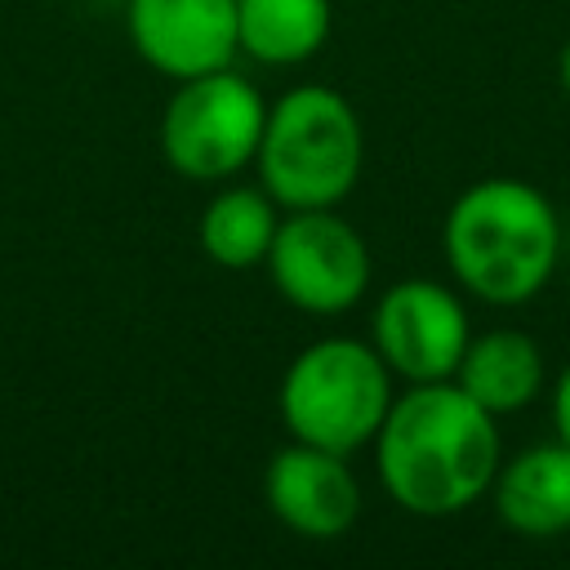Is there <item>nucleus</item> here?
<instances>
[{"instance_id":"nucleus-1","label":"nucleus","mask_w":570,"mask_h":570,"mask_svg":"<svg viewBox=\"0 0 570 570\" xmlns=\"http://www.w3.org/2000/svg\"><path fill=\"white\" fill-rule=\"evenodd\" d=\"M383 490L419 517H450L472 508L499 472V428L459 383H410L392 396L374 436Z\"/></svg>"},{"instance_id":"nucleus-2","label":"nucleus","mask_w":570,"mask_h":570,"mask_svg":"<svg viewBox=\"0 0 570 570\" xmlns=\"http://www.w3.org/2000/svg\"><path fill=\"white\" fill-rule=\"evenodd\" d=\"M445 263L454 281L512 307L534 298L561 258V218L552 200L521 178H481L445 214Z\"/></svg>"},{"instance_id":"nucleus-3","label":"nucleus","mask_w":570,"mask_h":570,"mask_svg":"<svg viewBox=\"0 0 570 570\" xmlns=\"http://www.w3.org/2000/svg\"><path fill=\"white\" fill-rule=\"evenodd\" d=\"M254 160L276 205L330 209L361 178V160H365L361 120L338 89L298 85L276 107H267V125Z\"/></svg>"},{"instance_id":"nucleus-4","label":"nucleus","mask_w":570,"mask_h":570,"mask_svg":"<svg viewBox=\"0 0 570 570\" xmlns=\"http://www.w3.org/2000/svg\"><path fill=\"white\" fill-rule=\"evenodd\" d=\"M392 405L387 361L356 338H321L303 347L281 379V419L294 441L352 454L370 445Z\"/></svg>"},{"instance_id":"nucleus-5","label":"nucleus","mask_w":570,"mask_h":570,"mask_svg":"<svg viewBox=\"0 0 570 570\" xmlns=\"http://www.w3.org/2000/svg\"><path fill=\"white\" fill-rule=\"evenodd\" d=\"M263 125H267L263 94L245 76L218 67L178 80V94L160 116V151L183 178L196 183L232 178L258 156Z\"/></svg>"},{"instance_id":"nucleus-6","label":"nucleus","mask_w":570,"mask_h":570,"mask_svg":"<svg viewBox=\"0 0 570 570\" xmlns=\"http://www.w3.org/2000/svg\"><path fill=\"white\" fill-rule=\"evenodd\" d=\"M267 272L281 298L303 312H347L370 285V249L352 223L330 209H294L281 218Z\"/></svg>"},{"instance_id":"nucleus-7","label":"nucleus","mask_w":570,"mask_h":570,"mask_svg":"<svg viewBox=\"0 0 570 570\" xmlns=\"http://www.w3.org/2000/svg\"><path fill=\"white\" fill-rule=\"evenodd\" d=\"M468 338L463 303L436 281H396L374 307V352L410 383L454 379Z\"/></svg>"},{"instance_id":"nucleus-8","label":"nucleus","mask_w":570,"mask_h":570,"mask_svg":"<svg viewBox=\"0 0 570 570\" xmlns=\"http://www.w3.org/2000/svg\"><path fill=\"white\" fill-rule=\"evenodd\" d=\"M134 49L169 80L218 71L236 58V0H129Z\"/></svg>"},{"instance_id":"nucleus-9","label":"nucleus","mask_w":570,"mask_h":570,"mask_svg":"<svg viewBox=\"0 0 570 570\" xmlns=\"http://www.w3.org/2000/svg\"><path fill=\"white\" fill-rule=\"evenodd\" d=\"M267 508L303 539H338L361 512V485L347 454L294 441L267 463Z\"/></svg>"},{"instance_id":"nucleus-10","label":"nucleus","mask_w":570,"mask_h":570,"mask_svg":"<svg viewBox=\"0 0 570 570\" xmlns=\"http://www.w3.org/2000/svg\"><path fill=\"white\" fill-rule=\"evenodd\" d=\"M499 521L525 539H552L570 530V445L543 441L499 463L494 472Z\"/></svg>"},{"instance_id":"nucleus-11","label":"nucleus","mask_w":570,"mask_h":570,"mask_svg":"<svg viewBox=\"0 0 570 570\" xmlns=\"http://www.w3.org/2000/svg\"><path fill=\"white\" fill-rule=\"evenodd\" d=\"M543 379H548L543 352L521 330H490L481 338H468L454 370V383L494 419L525 410L543 392Z\"/></svg>"},{"instance_id":"nucleus-12","label":"nucleus","mask_w":570,"mask_h":570,"mask_svg":"<svg viewBox=\"0 0 570 570\" xmlns=\"http://www.w3.org/2000/svg\"><path fill=\"white\" fill-rule=\"evenodd\" d=\"M325 36L330 0H236V45L258 62H303Z\"/></svg>"},{"instance_id":"nucleus-13","label":"nucleus","mask_w":570,"mask_h":570,"mask_svg":"<svg viewBox=\"0 0 570 570\" xmlns=\"http://www.w3.org/2000/svg\"><path fill=\"white\" fill-rule=\"evenodd\" d=\"M281 218H276V200L254 187H227L218 191L205 214H200V249L209 263L218 267H258L267 263L272 236H276Z\"/></svg>"},{"instance_id":"nucleus-14","label":"nucleus","mask_w":570,"mask_h":570,"mask_svg":"<svg viewBox=\"0 0 570 570\" xmlns=\"http://www.w3.org/2000/svg\"><path fill=\"white\" fill-rule=\"evenodd\" d=\"M552 423H557L561 441L570 445V365L561 370V379H557V387H552Z\"/></svg>"},{"instance_id":"nucleus-15","label":"nucleus","mask_w":570,"mask_h":570,"mask_svg":"<svg viewBox=\"0 0 570 570\" xmlns=\"http://www.w3.org/2000/svg\"><path fill=\"white\" fill-rule=\"evenodd\" d=\"M561 85H566V94H570V40H566V49H561Z\"/></svg>"}]
</instances>
